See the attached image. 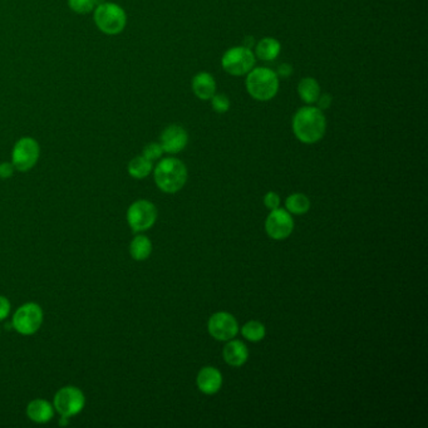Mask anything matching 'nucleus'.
Here are the masks:
<instances>
[{
	"label": "nucleus",
	"mask_w": 428,
	"mask_h": 428,
	"mask_svg": "<svg viewBox=\"0 0 428 428\" xmlns=\"http://www.w3.org/2000/svg\"><path fill=\"white\" fill-rule=\"evenodd\" d=\"M327 130V120L318 107L306 106L299 109L293 118V132L295 137L306 145L320 141Z\"/></svg>",
	"instance_id": "f257e3e1"
},
{
	"label": "nucleus",
	"mask_w": 428,
	"mask_h": 428,
	"mask_svg": "<svg viewBox=\"0 0 428 428\" xmlns=\"http://www.w3.org/2000/svg\"><path fill=\"white\" fill-rule=\"evenodd\" d=\"M188 181V168L177 159H165L155 168V182L159 189L167 194H174Z\"/></svg>",
	"instance_id": "f03ea898"
},
{
	"label": "nucleus",
	"mask_w": 428,
	"mask_h": 428,
	"mask_svg": "<svg viewBox=\"0 0 428 428\" xmlns=\"http://www.w3.org/2000/svg\"><path fill=\"white\" fill-rule=\"evenodd\" d=\"M247 89L249 95L258 101H270L279 91V78L269 68H253L247 73Z\"/></svg>",
	"instance_id": "7ed1b4c3"
},
{
	"label": "nucleus",
	"mask_w": 428,
	"mask_h": 428,
	"mask_svg": "<svg viewBox=\"0 0 428 428\" xmlns=\"http://www.w3.org/2000/svg\"><path fill=\"white\" fill-rule=\"evenodd\" d=\"M95 22L103 33L115 36L126 27V13L124 9L113 3H102L95 12Z\"/></svg>",
	"instance_id": "20e7f679"
},
{
	"label": "nucleus",
	"mask_w": 428,
	"mask_h": 428,
	"mask_svg": "<svg viewBox=\"0 0 428 428\" xmlns=\"http://www.w3.org/2000/svg\"><path fill=\"white\" fill-rule=\"evenodd\" d=\"M43 323V311L36 303H25L15 311L13 328L23 335H32L39 330Z\"/></svg>",
	"instance_id": "39448f33"
},
{
	"label": "nucleus",
	"mask_w": 428,
	"mask_h": 428,
	"mask_svg": "<svg viewBox=\"0 0 428 428\" xmlns=\"http://www.w3.org/2000/svg\"><path fill=\"white\" fill-rule=\"evenodd\" d=\"M221 65L232 76H245L254 68L255 54L247 47H234L224 54Z\"/></svg>",
	"instance_id": "423d86ee"
},
{
	"label": "nucleus",
	"mask_w": 428,
	"mask_h": 428,
	"mask_svg": "<svg viewBox=\"0 0 428 428\" xmlns=\"http://www.w3.org/2000/svg\"><path fill=\"white\" fill-rule=\"evenodd\" d=\"M86 405V397L80 388L67 385L60 388L54 396V408L60 416L73 417L80 414Z\"/></svg>",
	"instance_id": "0eeeda50"
},
{
	"label": "nucleus",
	"mask_w": 428,
	"mask_h": 428,
	"mask_svg": "<svg viewBox=\"0 0 428 428\" xmlns=\"http://www.w3.org/2000/svg\"><path fill=\"white\" fill-rule=\"evenodd\" d=\"M157 220V209L153 203L147 200H138L132 203L127 211L128 225L135 232L148 230L155 225Z\"/></svg>",
	"instance_id": "6e6552de"
},
{
	"label": "nucleus",
	"mask_w": 428,
	"mask_h": 428,
	"mask_svg": "<svg viewBox=\"0 0 428 428\" xmlns=\"http://www.w3.org/2000/svg\"><path fill=\"white\" fill-rule=\"evenodd\" d=\"M39 145L34 138L24 137L15 144L12 153V164L18 171H30L39 159Z\"/></svg>",
	"instance_id": "1a4fd4ad"
},
{
	"label": "nucleus",
	"mask_w": 428,
	"mask_h": 428,
	"mask_svg": "<svg viewBox=\"0 0 428 428\" xmlns=\"http://www.w3.org/2000/svg\"><path fill=\"white\" fill-rule=\"evenodd\" d=\"M207 329L211 337L216 341H230L239 332V324L230 313L218 312L211 315Z\"/></svg>",
	"instance_id": "9d476101"
},
{
	"label": "nucleus",
	"mask_w": 428,
	"mask_h": 428,
	"mask_svg": "<svg viewBox=\"0 0 428 428\" xmlns=\"http://www.w3.org/2000/svg\"><path fill=\"white\" fill-rule=\"evenodd\" d=\"M293 229L294 220L291 218V212L279 207L275 210H271L265 221V230L271 239H286L291 236Z\"/></svg>",
	"instance_id": "9b49d317"
},
{
	"label": "nucleus",
	"mask_w": 428,
	"mask_h": 428,
	"mask_svg": "<svg viewBox=\"0 0 428 428\" xmlns=\"http://www.w3.org/2000/svg\"><path fill=\"white\" fill-rule=\"evenodd\" d=\"M189 142V135L181 126L172 124L168 126L161 135V144L164 153H179L186 147Z\"/></svg>",
	"instance_id": "f8f14e48"
},
{
	"label": "nucleus",
	"mask_w": 428,
	"mask_h": 428,
	"mask_svg": "<svg viewBox=\"0 0 428 428\" xmlns=\"http://www.w3.org/2000/svg\"><path fill=\"white\" fill-rule=\"evenodd\" d=\"M223 385V376L214 367H203L197 374V387L205 394H215Z\"/></svg>",
	"instance_id": "ddd939ff"
},
{
	"label": "nucleus",
	"mask_w": 428,
	"mask_h": 428,
	"mask_svg": "<svg viewBox=\"0 0 428 428\" xmlns=\"http://www.w3.org/2000/svg\"><path fill=\"white\" fill-rule=\"evenodd\" d=\"M192 91L203 101L211 100L216 93V83L210 73L201 72L192 80Z\"/></svg>",
	"instance_id": "4468645a"
},
{
	"label": "nucleus",
	"mask_w": 428,
	"mask_h": 428,
	"mask_svg": "<svg viewBox=\"0 0 428 428\" xmlns=\"http://www.w3.org/2000/svg\"><path fill=\"white\" fill-rule=\"evenodd\" d=\"M54 407L45 399L38 398L30 402L27 406V414L30 420L36 423H47L54 416Z\"/></svg>",
	"instance_id": "2eb2a0df"
},
{
	"label": "nucleus",
	"mask_w": 428,
	"mask_h": 428,
	"mask_svg": "<svg viewBox=\"0 0 428 428\" xmlns=\"http://www.w3.org/2000/svg\"><path fill=\"white\" fill-rule=\"evenodd\" d=\"M249 358V350L247 346L240 341H232L227 343L224 348V359L232 367H241Z\"/></svg>",
	"instance_id": "dca6fc26"
},
{
	"label": "nucleus",
	"mask_w": 428,
	"mask_h": 428,
	"mask_svg": "<svg viewBox=\"0 0 428 428\" xmlns=\"http://www.w3.org/2000/svg\"><path fill=\"white\" fill-rule=\"evenodd\" d=\"M280 49L282 45L274 38H262L255 47V57L264 62H271L278 58Z\"/></svg>",
	"instance_id": "f3484780"
},
{
	"label": "nucleus",
	"mask_w": 428,
	"mask_h": 428,
	"mask_svg": "<svg viewBox=\"0 0 428 428\" xmlns=\"http://www.w3.org/2000/svg\"><path fill=\"white\" fill-rule=\"evenodd\" d=\"M297 93L306 104H313L319 98V83L311 77L303 78L297 86Z\"/></svg>",
	"instance_id": "a211bd4d"
},
{
	"label": "nucleus",
	"mask_w": 428,
	"mask_h": 428,
	"mask_svg": "<svg viewBox=\"0 0 428 428\" xmlns=\"http://www.w3.org/2000/svg\"><path fill=\"white\" fill-rule=\"evenodd\" d=\"M153 253V243L145 235H137L132 240L130 245V254L137 262L146 260Z\"/></svg>",
	"instance_id": "6ab92c4d"
},
{
	"label": "nucleus",
	"mask_w": 428,
	"mask_h": 428,
	"mask_svg": "<svg viewBox=\"0 0 428 428\" xmlns=\"http://www.w3.org/2000/svg\"><path fill=\"white\" fill-rule=\"evenodd\" d=\"M153 171V161L147 160L145 156H137L128 164V174L133 179H145Z\"/></svg>",
	"instance_id": "aec40b11"
},
{
	"label": "nucleus",
	"mask_w": 428,
	"mask_h": 428,
	"mask_svg": "<svg viewBox=\"0 0 428 428\" xmlns=\"http://www.w3.org/2000/svg\"><path fill=\"white\" fill-rule=\"evenodd\" d=\"M286 210L291 214L303 215L311 209V201L305 196L304 194H293L285 201Z\"/></svg>",
	"instance_id": "412c9836"
},
{
	"label": "nucleus",
	"mask_w": 428,
	"mask_h": 428,
	"mask_svg": "<svg viewBox=\"0 0 428 428\" xmlns=\"http://www.w3.org/2000/svg\"><path fill=\"white\" fill-rule=\"evenodd\" d=\"M241 333L250 341H260L265 338V327L258 320H250L241 329Z\"/></svg>",
	"instance_id": "4be33fe9"
},
{
	"label": "nucleus",
	"mask_w": 428,
	"mask_h": 428,
	"mask_svg": "<svg viewBox=\"0 0 428 428\" xmlns=\"http://www.w3.org/2000/svg\"><path fill=\"white\" fill-rule=\"evenodd\" d=\"M69 7L78 14H87L95 8L93 0H68Z\"/></svg>",
	"instance_id": "5701e85b"
},
{
	"label": "nucleus",
	"mask_w": 428,
	"mask_h": 428,
	"mask_svg": "<svg viewBox=\"0 0 428 428\" xmlns=\"http://www.w3.org/2000/svg\"><path fill=\"white\" fill-rule=\"evenodd\" d=\"M211 104H212V109L216 112V113H225L230 109V101L225 95H214V97L211 98Z\"/></svg>",
	"instance_id": "b1692460"
},
{
	"label": "nucleus",
	"mask_w": 428,
	"mask_h": 428,
	"mask_svg": "<svg viewBox=\"0 0 428 428\" xmlns=\"http://www.w3.org/2000/svg\"><path fill=\"white\" fill-rule=\"evenodd\" d=\"M162 153H164L162 146H161L160 144H155V142H153V144L146 146L142 156H145L147 160L155 161L159 160L161 156H162Z\"/></svg>",
	"instance_id": "393cba45"
},
{
	"label": "nucleus",
	"mask_w": 428,
	"mask_h": 428,
	"mask_svg": "<svg viewBox=\"0 0 428 428\" xmlns=\"http://www.w3.org/2000/svg\"><path fill=\"white\" fill-rule=\"evenodd\" d=\"M264 205L270 210H275L280 205V197L275 192H268L264 196Z\"/></svg>",
	"instance_id": "a878e982"
},
{
	"label": "nucleus",
	"mask_w": 428,
	"mask_h": 428,
	"mask_svg": "<svg viewBox=\"0 0 428 428\" xmlns=\"http://www.w3.org/2000/svg\"><path fill=\"white\" fill-rule=\"evenodd\" d=\"M15 167L10 162H3L0 164V179H9L14 174Z\"/></svg>",
	"instance_id": "bb28decb"
},
{
	"label": "nucleus",
	"mask_w": 428,
	"mask_h": 428,
	"mask_svg": "<svg viewBox=\"0 0 428 428\" xmlns=\"http://www.w3.org/2000/svg\"><path fill=\"white\" fill-rule=\"evenodd\" d=\"M9 314H10V302L7 297L0 295V322L7 319Z\"/></svg>",
	"instance_id": "cd10ccee"
},
{
	"label": "nucleus",
	"mask_w": 428,
	"mask_h": 428,
	"mask_svg": "<svg viewBox=\"0 0 428 428\" xmlns=\"http://www.w3.org/2000/svg\"><path fill=\"white\" fill-rule=\"evenodd\" d=\"M315 103H318V109L320 111H324V109H329L330 107V104H332V95H320L319 98L317 100Z\"/></svg>",
	"instance_id": "c85d7f7f"
},
{
	"label": "nucleus",
	"mask_w": 428,
	"mask_h": 428,
	"mask_svg": "<svg viewBox=\"0 0 428 428\" xmlns=\"http://www.w3.org/2000/svg\"><path fill=\"white\" fill-rule=\"evenodd\" d=\"M278 76H280L282 78H288L293 74V67L289 63H283L278 68Z\"/></svg>",
	"instance_id": "c756f323"
},
{
	"label": "nucleus",
	"mask_w": 428,
	"mask_h": 428,
	"mask_svg": "<svg viewBox=\"0 0 428 428\" xmlns=\"http://www.w3.org/2000/svg\"><path fill=\"white\" fill-rule=\"evenodd\" d=\"M59 425H60V426H66V425H68V417L62 416V418H60V421H59Z\"/></svg>",
	"instance_id": "7c9ffc66"
},
{
	"label": "nucleus",
	"mask_w": 428,
	"mask_h": 428,
	"mask_svg": "<svg viewBox=\"0 0 428 428\" xmlns=\"http://www.w3.org/2000/svg\"><path fill=\"white\" fill-rule=\"evenodd\" d=\"M93 3H95V4H98V5H100L102 3H104V0H93Z\"/></svg>",
	"instance_id": "2f4dec72"
},
{
	"label": "nucleus",
	"mask_w": 428,
	"mask_h": 428,
	"mask_svg": "<svg viewBox=\"0 0 428 428\" xmlns=\"http://www.w3.org/2000/svg\"><path fill=\"white\" fill-rule=\"evenodd\" d=\"M0 332H1V329H0Z\"/></svg>",
	"instance_id": "473e14b6"
}]
</instances>
